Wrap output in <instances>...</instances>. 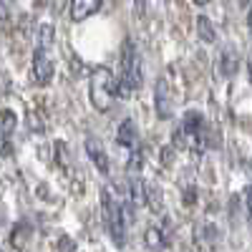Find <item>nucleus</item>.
Returning <instances> with one entry per match:
<instances>
[{
	"label": "nucleus",
	"mask_w": 252,
	"mask_h": 252,
	"mask_svg": "<svg viewBox=\"0 0 252 252\" xmlns=\"http://www.w3.org/2000/svg\"><path fill=\"white\" fill-rule=\"evenodd\" d=\"M141 86V61L136 56V48L131 40L124 43V58H121V78L116 81V94L121 98H129Z\"/></svg>",
	"instance_id": "f257e3e1"
},
{
	"label": "nucleus",
	"mask_w": 252,
	"mask_h": 252,
	"mask_svg": "<svg viewBox=\"0 0 252 252\" xmlns=\"http://www.w3.org/2000/svg\"><path fill=\"white\" fill-rule=\"evenodd\" d=\"M101 207H103V224H106L111 240L121 247L126 240V212L121 202L116 199V194H111L109 187L101 192Z\"/></svg>",
	"instance_id": "f03ea898"
},
{
	"label": "nucleus",
	"mask_w": 252,
	"mask_h": 252,
	"mask_svg": "<svg viewBox=\"0 0 252 252\" xmlns=\"http://www.w3.org/2000/svg\"><path fill=\"white\" fill-rule=\"evenodd\" d=\"M116 94V81L111 76V71L106 66H98L91 73V83H89V98H91V106L98 111H109L111 109V101Z\"/></svg>",
	"instance_id": "7ed1b4c3"
},
{
	"label": "nucleus",
	"mask_w": 252,
	"mask_h": 252,
	"mask_svg": "<svg viewBox=\"0 0 252 252\" xmlns=\"http://www.w3.org/2000/svg\"><path fill=\"white\" fill-rule=\"evenodd\" d=\"M154 109L159 119H172L174 114V89L166 76L157 81V96H154Z\"/></svg>",
	"instance_id": "20e7f679"
},
{
	"label": "nucleus",
	"mask_w": 252,
	"mask_h": 252,
	"mask_svg": "<svg viewBox=\"0 0 252 252\" xmlns=\"http://www.w3.org/2000/svg\"><path fill=\"white\" fill-rule=\"evenodd\" d=\"M53 61L48 58L46 51H38L35 48V56H33V66H31V81L35 83V86H48V83L53 81Z\"/></svg>",
	"instance_id": "39448f33"
},
{
	"label": "nucleus",
	"mask_w": 252,
	"mask_h": 252,
	"mask_svg": "<svg viewBox=\"0 0 252 252\" xmlns=\"http://www.w3.org/2000/svg\"><path fill=\"white\" fill-rule=\"evenodd\" d=\"M103 5V0H71V20L73 23H81L89 15L98 13Z\"/></svg>",
	"instance_id": "423d86ee"
},
{
	"label": "nucleus",
	"mask_w": 252,
	"mask_h": 252,
	"mask_svg": "<svg viewBox=\"0 0 252 252\" xmlns=\"http://www.w3.org/2000/svg\"><path fill=\"white\" fill-rule=\"evenodd\" d=\"M86 152H89L91 161L96 164V169L106 174V172H109V157H106V152H103L101 141L94 139V136H89V139H86Z\"/></svg>",
	"instance_id": "0eeeda50"
},
{
	"label": "nucleus",
	"mask_w": 252,
	"mask_h": 252,
	"mask_svg": "<svg viewBox=\"0 0 252 252\" xmlns=\"http://www.w3.org/2000/svg\"><path fill=\"white\" fill-rule=\"evenodd\" d=\"M237 68H240V53H237V48H224L222 51V58H220V71L224 73V76H235L237 73Z\"/></svg>",
	"instance_id": "6e6552de"
},
{
	"label": "nucleus",
	"mask_w": 252,
	"mask_h": 252,
	"mask_svg": "<svg viewBox=\"0 0 252 252\" xmlns=\"http://www.w3.org/2000/svg\"><path fill=\"white\" fill-rule=\"evenodd\" d=\"M31 237H33V227L26 224V222H20V224L13 227V232H10V245H13L15 250H23Z\"/></svg>",
	"instance_id": "1a4fd4ad"
},
{
	"label": "nucleus",
	"mask_w": 252,
	"mask_h": 252,
	"mask_svg": "<svg viewBox=\"0 0 252 252\" xmlns=\"http://www.w3.org/2000/svg\"><path fill=\"white\" fill-rule=\"evenodd\" d=\"M116 136H119V144L134 149V146H136V126H134V121L126 119V121L119 126V134H116Z\"/></svg>",
	"instance_id": "9d476101"
},
{
	"label": "nucleus",
	"mask_w": 252,
	"mask_h": 252,
	"mask_svg": "<svg viewBox=\"0 0 252 252\" xmlns=\"http://www.w3.org/2000/svg\"><path fill=\"white\" fill-rule=\"evenodd\" d=\"M197 33H199V38L204 40V43H215L217 40V28L212 26V20H209L207 15L197 18Z\"/></svg>",
	"instance_id": "9b49d317"
},
{
	"label": "nucleus",
	"mask_w": 252,
	"mask_h": 252,
	"mask_svg": "<svg viewBox=\"0 0 252 252\" xmlns=\"http://www.w3.org/2000/svg\"><path fill=\"white\" fill-rule=\"evenodd\" d=\"M53 35H56V31H53V26L51 23H46V26H40V31H38V51H51L53 48Z\"/></svg>",
	"instance_id": "f8f14e48"
},
{
	"label": "nucleus",
	"mask_w": 252,
	"mask_h": 252,
	"mask_svg": "<svg viewBox=\"0 0 252 252\" xmlns=\"http://www.w3.org/2000/svg\"><path fill=\"white\" fill-rule=\"evenodd\" d=\"M144 242H146V247H152V250H161V247H166V237H164V232H161L159 227H149V229H146Z\"/></svg>",
	"instance_id": "ddd939ff"
},
{
	"label": "nucleus",
	"mask_w": 252,
	"mask_h": 252,
	"mask_svg": "<svg viewBox=\"0 0 252 252\" xmlns=\"http://www.w3.org/2000/svg\"><path fill=\"white\" fill-rule=\"evenodd\" d=\"M15 126H18V114L13 109H3V111H0V131H3V134H13Z\"/></svg>",
	"instance_id": "4468645a"
},
{
	"label": "nucleus",
	"mask_w": 252,
	"mask_h": 252,
	"mask_svg": "<svg viewBox=\"0 0 252 252\" xmlns=\"http://www.w3.org/2000/svg\"><path fill=\"white\" fill-rule=\"evenodd\" d=\"M144 197H149V207H152V209H161V199H159V189H157V187L146 184Z\"/></svg>",
	"instance_id": "2eb2a0df"
},
{
	"label": "nucleus",
	"mask_w": 252,
	"mask_h": 252,
	"mask_svg": "<svg viewBox=\"0 0 252 252\" xmlns=\"http://www.w3.org/2000/svg\"><path fill=\"white\" fill-rule=\"evenodd\" d=\"M13 154V144L8 141V136H0V157H10Z\"/></svg>",
	"instance_id": "dca6fc26"
},
{
	"label": "nucleus",
	"mask_w": 252,
	"mask_h": 252,
	"mask_svg": "<svg viewBox=\"0 0 252 252\" xmlns=\"http://www.w3.org/2000/svg\"><path fill=\"white\" fill-rule=\"evenodd\" d=\"M71 250H73L71 240H68V237H63V240H61V252H71Z\"/></svg>",
	"instance_id": "f3484780"
},
{
	"label": "nucleus",
	"mask_w": 252,
	"mask_h": 252,
	"mask_svg": "<svg viewBox=\"0 0 252 252\" xmlns=\"http://www.w3.org/2000/svg\"><path fill=\"white\" fill-rule=\"evenodd\" d=\"M33 5H35V8H46L48 0H33Z\"/></svg>",
	"instance_id": "a211bd4d"
},
{
	"label": "nucleus",
	"mask_w": 252,
	"mask_h": 252,
	"mask_svg": "<svg viewBox=\"0 0 252 252\" xmlns=\"http://www.w3.org/2000/svg\"><path fill=\"white\" fill-rule=\"evenodd\" d=\"M194 3H197V5H207V3H209V0H194Z\"/></svg>",
	"instance_id": "6ab92c4d"
},
{
	"label": "nucleus",
	"mask_w": 252,
	"mask_h": 252,
	"mask_svg": "<svg viewBox=\"0 0 252 252\" xmlns=\"http://www.w3.org/2000/svg\"><path fill=\"white\" fill-rule=\"evenodd\" d=\"M0 252H3V250H0Z\"/></svg>",
	"instance_id": "aec40b11"
}]
</instances>
